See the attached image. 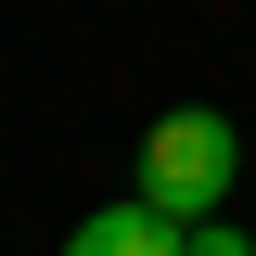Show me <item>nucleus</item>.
Segmentation results:
<instances>
[{
	"label": "nucleus",
	"instance_id": "nucleus-1",
	"mask_svg": "<svg viewBox=\"0 0 256 256\" xmlns=\"http://www.w3.org/2000/svg\"><path fill=\"white\" fill-rule=\"evenodd\" d=\"M230 166H244V141H230V116H154L141 128V180H128V205H154L166 230H205L230 205Z\"/></svg>",
	"mask_w": 256,
	"mask_h": 256
},
{
	"label": "nucleus",
	"instance_id": "nucleus-2",
	"mask_svg": "<svg viewBox=\"0 0 256 256\" xmlns=\"http://www.w3.org/2000/svg\"><path fill=\"white\" fill-rule=\"evenodd\" d=\"M64 256H180V230L154 205H90V218L64 230Z\"/></svg>",
	"mask_w": 256,
	"mask_h": 256
},
{
	"label": "nucleus",
	"instance_id": "nucleus-3",
	"mask_svg": "<svg viewBox=\"0 0 256 256\" xmlns=\"http://www.w3.org/2000/svg\"><path fill=\"white\" fill-rule=\"evenodd\" d=\"M180 256H256V244H244L230 218H205V230H180Z\"/></svg>",
	"mask_w": 256,
	"mask_h": 256
}]
</instances>
